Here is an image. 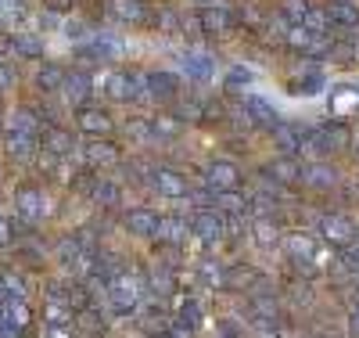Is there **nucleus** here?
<instances>
[{"instance_id":"obj_1","label":"nucleus","mask_w":359,"mask_h":338,"mask_svg":"<svg viewBox=\"0 0 359 338\" xmlns=\"http://www.w3.org/2000/svg\"><path fill=\"white\" fill-rule=\"evenodd\" d=\"M140 299H144V281L137 278V273H115V278L108 281V302L115 313H137L140 310Z\"/></svg>"},{"instance_id":"obj_2","label":"nucleus","mask_w":359,"mask_h":338,"mask_svg":"<svg viewBox=\"0 0 359 338\" xmlns=\"http://www.w3.org/2000/svg\"><path fill=\"white\" fill-rule=\"evenodd\" d=\"M316 234L327 241V245H334V249H345V245L355 241V223L352 216H345V212H323V216L316 220Z\"/></svg>"},{"instance_id":"obj_3","label":"nucleus","mask_w":359,"mask_h":338,"mask_svg":"<svg viewBox=\"0 0 359 338\" xmlns=\"http://www.w3.org/2000/svg\"><path fill=\"white\" fill-rule=\"evenodd\" d=\"M144 94L158 101V105H176L180 94H184V79H180L176 72H147L144 76Z\"/></svg>"},{"instance_id":"obj_4","label":"nucleus","mask_w":359,"mask_h":338,"mask_svg":"<svg viewBox=\"0 0 359 338\" xmlns=\"http://www.w3.org/2000/svg\"><path fill=\"white\" fill-rule=\"evenodd\" d=\"M151 188H155L162 198H169V202H187V198H191L187 176L180 173V169H172V166H155V169H151Z\"/></svg>"},{"instance_id":"obj_5","label":"nucleus","mask_w":359,"mask_h":338,"mask_svg":"<svg viewBox=\"0 0 359 338\" xmlns=\"http://www.w3.org/2000/svg\"><path fill=\"white\" fill-rule=\"evenodd\" d=\"M201 173H205V183H208L216 195L241 188V166H237L233 159H208Z\"/></svg>"},{"instance_id":"obj_6","label":"nucleus","mask_w":359,"mask_h":338,"mask_svg":"<svg viewBox=\"0 0 359 338\" xmlns=\"http://www.w3.org/2000/svg\"><path fill=\"white\" fill-rule=\"evenodd\" d=\"M298 183H302V188H309V191H316V195H331L338 183H341V176H338V169L327 162V159H316V162H306V166H302V176H298Z\"/></svg>"},{"instance_id":"obj_7","label":"nucleus","mask_w":359,"mask_h":338,"mask_svg":"<svg viewBox=\"0 0 359 338\" xmlns=\"http://www.w3.org/2000/svg\"><path fill=\"white\" fill-rule=\"evenodd\" d=\"M83 162H86V169H111L123 162V148L111 137H90L83 148Z\"/></svg>"},{"instance_id":"obj_8","label":"nucleus","mask_w":359,"mask_h":338,"mask_svg":"<svg viewBox=\"0 0 359 338\" xmlns=\"http://www.w3.org/2000/svg\"><path fill=\"white\" fill-rule=\"evenodd\" d=\"M348 144V130H345V122H331V126H320L313 130V137H306V148L316 151L320 159H331L338 155V151Z\"/></svg>"},{"instance_id":"obj_9","label":"nucleus","mask_w":359,"mask_h":338,"mask_svg":"<svg viewBox=\"0 0 359 338\" xmlns=\"http://www.w3.org/2000/svg\"><path fill=\"white\" fill-rule=\"evenodd\" d=\"M187 223H191V234H194L201 245H216V241H223V234H226V216H223L219 209H198Z\"/></svg>"},{"instance_id":"obj_10","label":"nucleus","mask_w":359,"mask_h":338,"mask_svg":"<svg viewBox=\"0 0 359 338\" xmlns=\"http://www.w3.org/2000/svg\"><path fill=\"white\" fill-rule=\"evenodd\" d=\"M104 94L115 105H130V101H137L144 94V76L140 72H111L104 79Z\"/></svg>"},{"instance_id":"obj_11","label":"nucleus","mask_w":359,"mask_h":338,"mask_svg":"<svg viewBox=\"0 0 359 338\" xmlns=\"http://www.w3.org/2000/svg\"><path fill=\"white\" fill-rule=\"evenodd\" d=\"M76 130L86 137H108L115 130V119L101 105H83V108H76Z\"/></svg>"},{"instance_id":"obj_12","label":"nucleus","mask_w":359,"mask_h":338,"mask_svg":"<svg viewBox=\"0 0 359 338\" xmlns=\"http://www.w3.org/2000/svg\"><path fill=\"white\" fill-rule=\"evenodd\" d=\"M158 223H162V212H155L151 205H133V209H126V216H123V227L133 238H155Z\"/></svg>"},{"instance_id":"obj_13","label":"nucleus","mask_w":359,"mask_h":338,"mask_svg":"<svg viewBox=\"0 0 359 338\" xmlns=\"http://www.w3.org/2000/svg\"><path fill=\"white\" fill-rule=\"evenodd\" d=\"M62 98H65L69 108H83V105H90V98H94V79H90L83 69L65 72V79H62Z\"/></svg>"},{"instance_id":"obj_14","label":"nucleus","mask_w":359,"mask_h":338,"mask_svg":"<svg viewBox=\"0 0 359 338\" xmlns=\"http://www.w3.org/2000/svg\"><path fill=\"white\" fill-rule=\"evenodd\" d=\"M241 112H245V119L252 122V126H259V130H273L277 122H280L277 108L269 105L266 98H259V94H241Z\"/></svg>"},{"instance_id":"obj_15","label":"nucleus","mask_w":359,"mask_h":338,"mask_svg":"<svg viewBox=\"0 0 359 338\" xmlns=\"http://www.w3.org/2000/svg\"><path fill=\"white\" fill-rule=\"evenodd\" d=\"M15 212L25 223H40L47 212V195L40 188H18L15 191Z\"/></svg>"},{"instance_id":"obj_16","label":"nucleus","mask_w":359,"mask_h":338,"mask_svg":"<svg viewBox=\"0 0 359 338\" xmlns=\"http://www.w3.org/2000/svg\"><path fill=\"white\" fill-rule=\"evenodd\" d=\"M280 245H284V252H287V259L291 263H302V266H313L316 263V252H320V241L313 238V234H287V238H280Z\"/></svg>"},{"instance_id":"obj_17","label":"nucleus","mask_w":359,"mask_h":338,"mask_svg":"<svg viewBox=\"0 0 359 338\" xmlns=\"http://www.w3.org/2000/svg\"><path fill=\"white\" fill-rule=\"evenodd\" d=\"M194 22H198V29H201L205 37H223L226 29H230V22H233V15L223 4H205V8H198Z\"/></svg>"},{"instance_id":"obj_18","label":"nucleus","mask_w":359,"mask_h":338,"mask_svg":"<svg viewBox=\"0 0 359 338\" xmlns=\"http://www.w3.org/2000/svg\"><path fill=\"white\" fill-rule=\"evenodd\" d=\"M269 134H273V148L280 151L284 159H298V155H302V148H306V134L298 130V126H291V122H277V126L269 130Z\"/></svg>"},{"instance_id":"obj_19","label":"nucleus","mask_w":359,"mask_h":338,"mask_svg":"<svg viewBox=\"0 0 359 338\" xmlns=\"http://www.w3.org/2000/svg\"><path fill=\"white\" fill-rule=\"evenodd\" d=\"M262 176H266V180H273V183H280V188H294L298 176H302V162L277 155V159H269V162L262 166Z\"/></svg>"},{"instance_id":"obj_20","label":"nucleus","mask_w":359,"mask_h":338,"mask_svg":"<svg viewBox=\"0 0 359 338\" xmlns=\"http://www.w3.org/2000/svg\"><path fill=\"white\" fill-rule=\"evenodd\" d=\"M327 25H338V29H359V4L355 0H331L323 8Z\"/></svg>"},{"instance_id":"obj_21","label":"nucleus","mask_w":359,"mask_h":338,"mask_svg":"<svg viewBox=\"0 0 359 338\" xmlns=\"http://www.w3.org/2000/svg\"><path fill=\"white\" fill-rule=\"evenodd\" d=\"M180 65H184L187 79H198V83H208V79H212V58H208L205 51L187 47L184 54H180Z\"/></svg>"},{"instance_id":"obj_22","label":"nucleus","mask_w":359,"mask_h":338,"mask_svg":"<svg viewBox=\"0 0 359 338\" xmlns=\"http://www.w3.org/2000/svg\"><path fill=\"white\" fill-rule=\"evenodd\" d=\"M76 137L69 134V130H62V126H50V130H43V151L47 155H54V159H69L72 151H76Z\"/></svg>"},{"instance_id":"obj_23","label":"nucleus","mask_w":359,"mask_h":338,"mask_svg":"<svg viewBox=\"0 0 359 338\" xmlns=\"http://www.w3.org/2000/svg\"><path fill=\"white\" fill-rule=\"evenodd\" d=\"M187 234H191V223H187L184 216H162L155 238H158L162 245H169V249H180V245H187Z\"/></svg>"},{"instance_id":"obj_24","label":"nucleus","mask_w":359,"mask_h":338,"mask_svg":"<svg viewBox=\"0 0 359 338\" xmlns=\"http://www.w3.org/2000/svg\"><path fill=\"white\" fill-rule=\"evenodd\" d=\"M62 79H65V69L57 65V61H43V65L36 69V76H33V86L40 90V94H57V90H62Z\"/></svg>"},{"instance_id":"obj_25","label":"nucleus","mask_w":359,"mask_h":338,"mask_svg":"<svg viewBox=\"0 0 359 338\" xmlns=\"http://www.w3.org/2000/svg\"><path fill=\"white\" fill-rule=\"evenodd\" d=\"M252 238L259 249H273V245H280V223L273 216H255L252 220Z\"/></svg>"},{"instance_id":"obj_26","label":"nucleus","mask_w":359,"mask_h":338,"mask_svg":"<svg viewBox=\"0 0 359 338\" xmlns=\"http://www.w3.org/2000/svg\"><path fill=\"white\" fill-rule=\"evenodd\" d=\"M252 310H255V320H259L262 327H273L277 317H280V302H277L273 295H255V299H252Z\"/></svg>"},{"instance_id":"obj_27","label":"nucleus","mask_w":359,"mask_h":338,"mask_svg":"<svg viewBox=\"0 0 359 338\" xmlns=\"http://www.w3.org/2000/svg\"><path fill=\"white\" fill-rule=\"evenodd\" d=\"M4 148H8V155L11 159H33L36 155V137H29V134H8L4 137Z\"/></svg>"},{"instance_id":"obj_28","label":"nucleus","mask_w":359,"mask_h":338,"mask_svg":"<svg viewBox=\"0 0 359 338\" xmlns=\"http://www.w3.org/2000/svg\"><path fill=\"white\" fill-rule=\"evenodd\" d=\"M331 108L334 112H359V86L352 83H341L331 90Z\"/></svg>"},{"instance_id":"obj_29","label":"nucleus","mask_w":359,"mask_h":338,"mask_svg":"<svg viewBox=\"0 0 359 338\" xmlns=\"http://www.w3.org/2000/svg\"><path fill=\"white\" fill-rule=\"evenodd\" d=\"M11 51L18 54V58H43V40L36 37V33H15L11 37Z\"/></svg>"},{"instance_id":"obj_30","label":"nucleus","mask_w":359,"mask_h":338,"mask_svg":"<svg viewBox=\"0 0 359 338\" xmlns=\"http://www.w3.org/2000/svg\"><path fill=\"white\" fill-rule=\"evenodd\" d=\"M123 134H126L130 141H140V144L155 141V126H151V119H144V115H130V119L123 122Z\"/></svg>"},{"instance_id":"obj_31","label":"nucleus","mask_w":359,"mask_h":338,"mask_svg":"<svg viewBox=\"0 0 359 338\" xmlns=\"http://www.w3.org/2000/svg\"><path fill=\"white\" fill-rule=\"evenodd\" d=\"M176 317H180V327H187V331H201V324H205V313L194 299H180Z\"/></svg>"},{"instance_id":"obj_32","label":"nucleus","mask_w":359,"mask_h":338,"mask_svg":"<svg viewBox=\"0 0 359 338\" xmlns=\"http://www.w3.org/2000/svg\"><path fill=\"white\" fill-rule=\"evenodd\" d=\"M115 15H118V22L140 25V22H147V4L144 0H115Z\"/></svg>"},{"instance_id":"obj_33","label":"nucleus","mask_w":359,"mask_h":338,"mask_svg":"<svg viewBox=\"0 0 359 338\" xmlns=\"http://www.w3.org/2000/svg\"><path fill=\"white\" fill-rule=\"evenodd\" d=\"M155 126V141H176L180 134H184V122H180L172 112H162L158 119H151Z\"/></svg>"},{"instance_id":"obj_34","label":"nucleus","mask_w":359,"mask_h":338,"mask_svg":"<svg viewBox=\"0 0 359 338\" xmlns=\"http://www.w3.org/2000/svg\"><path fill=\"white\" fill-rule=\"evenodd\" d=\"M90 195H94L97 205L111 209V205H118V183H111V180H97L94 188H90Z\"/></svg>"},{"instance_id":"obj_35","label":"nucleus","mask_w":359,"mask_h":338,"mask_svg":"<svg viewBox=\"0 0 359 338\" xmlns=\"http://www.w3.org/2000/svg\"><path fill=\"white\" fill-rule=\"evenodd\" d=\"M198 278H201L208 288H223V281H226V266H219V263H212V259H205V263L198 266Z\"/></svg>"},{"instance_id":"obj_36","label":"nucleus","mask_w":359,"mask_h":338,"mask_svg":"<svg viewBox=\"0 0 359 338\" xmlns=\"http://www.w3.org/2000/svg\"><path fill=\"white\" fill-rule=\"evenodd\" d=\"M298 25H302V29H309V33H316V37H323L327 29H331V25H327V15H323V8H306V15L298 18Z\"/></svg>"},{"instance_id":"obj_37","label":"nucleus","mask_w":359,"mask_h":338,"mask_svg":"<svg viewBox=\"0 0 359 338\" xmlns=\"http://www.w3.org/2000/svg\"><path fill=\"white\" fill-rule=\"evenodd\" d=\"M252 278H255V270H252V266H233V270H226L223 288H248Z\"/></svg>"},{"instance_id":"obj_38","label":"nucleus","mask_w":359,"mask_h":338,"mask_svg":"<svg viewBox=\"0 0 359 338\" xmlns=\"http://www.w3.org/2000/svg\"><path fill=\"white\" fill-rule=\"evenodd\" d=\"M140 327H144V331H147V334H155V338H165V334H169V327H172V324H169V320H165V317H162V313H158V310H155V313H151V317H140Z\"/></svg>"},{"instance_id":"obj_39","label":"nucleus","mask_w":359,"mask_h":338,"mask_svg":"<svg viewBox=\"0 0 359 338\" xmlns=\"http://www.w3.org/2000/svg\"><path fill=\"white\" fill-rule=\"evenodd\" d=\"M11 126H15V134H29V137H36V134H40L33 112H18V115L11 119Z\"/></svg>"},{"instance_id":"obj_40","label":"nucleus","mask_w":359,"mask_h":338,"mask_svg":"<svg viewBox=\"0 0 359 338\" xmlns=\"http://www.w3.org/2000/svg\"><path fill=\"white\" fill-rule=\"evenodd\" d=\"M341 266L352 273V278H359V241H352V245L341 249Z\"/></svg>"},{"instance_id":"obj_41","label":"nucleus","mask_w":359,"mask_h":338,"mask_svg":"<svg viewBox=\"0 0 359 338\" xmlns=\"http://www.w3.org/2000/svg\"><path fill=\"white\" fill-rule=\"evenodd\" d=\"M248 83H252V69H241V65H237V69L226 72V86H230V90H241V86H248Z\"/></svg>"},{"instance_id":"obj_42","label":"nucleus","mask_w":359,"mask_h":338,"mask_svg":"<svg viewBox=\"0 0 359 338\" xmlns=\"http://www.w3.org/2000/svg\"><path fill=\"white\" fill-rule=\"evenodd\" d=\"M216 334H219V338H241L245 327L237 324V320H226V317H223V320H216Z\"/></svg>"},{"instance_id":"obj_43","label":"nucleus","mask_w":359,"mask_h":338,"mask_svg":"<svg viewBox=\"0 0 359 338\" xmlns=\"http://www.w3.org/2000/svg\"><path fill=\"white\" fill-rule=\"evenodd\" d=\"M18 83V76L11 72V65H8V61H0V90H11Z\"/></svg>"},{"instance_id":"obj_44","label":"nucleus","mask_w":359,"mask_h":338,"mask_svg":"<svg viewBox=\"0 0 359 338\" xmlns=\"http://www.w3.org/2000/svg\"><path fill=\"white\" fill-rule=\"evenodd\" d=\"M65 33H69V37H76V40H86V33H90V29H86L79 18H72V22L65 25Z\"/></svg>"},{"instance_id":"obj_45","label":"nucleus","mask_w":359,"mask_h":338,"mask_svg":"<svg viewBox=\"0 0 359 338\" xmlns=\"http://www.w3.org/2000/svg\"><path fill=\"white\" fill-rule=\"evenodd\" d=\"M348 338H359V302L348 310Z\"/></svg>"},{"instance_id":"obj_46","label":"nucleus","mask_w":359,"mask_h":338,"mask_svg":"<svg viewBox=\"0 0 359 338\" xmlns=\"http://www.w3.org/2000/svg\"><path fill=\"white\" fill-rule=\"evenodd\" d=\"M158 25L165 29V33H172L176 29V11H158Z\"/></svg>"},{"instance_id":"obj_47","label":"nucleus","mask_w":359,"mask_h":338,"mask_svg":"<svg viewBox=\"0 0 359 338\" xmlns=\"http://www.w3.org/2000/svg\"><path fill=\"white\" fill-rule=\"evenodd\" d=\"M320 86H323V79H320V76H309V83H306V86H298V90H302V94H316Z\"/></svg>"},{"instance_id":"obj_48","label":"nucleus","mask_w":359,"mask_h":338,"mask_svg":"<svg viewBox=\"0 0 359 338\" xmlns=\"http://www.w3.org/2000/svg\"><path fill=\"white\" fill-rule=\"evenodd\" d=\"M43 4H47L50 11H69V8H72V0H43Z\"/></svg>"},{"instance_id":"obj_49","label":"nucleus","mask_w":359,"mask_h":338,"mask_svg":"<svg viewBox=\"0 0 359 338\" xmlns=\"http://www.w3.org/2000/svg\"><path fill=\"white\" fill-rule=\"evenodd\" d=\"M252 338H284V334H280L277 327H259V331H255Z\"/></svg>"},{"instance_id":"obj_50","label":"nucleus","mask_w":359,"mask_h":338,"mask_svg":"<svg viewBox=\"0 0 359 338\" xmlns=\"http://www.w3.org/2000/svg\"><path fill=\"white\" fill-rule=\"evenodd\" d=\"M0 54H11V37L0 33Z\"/></svg>"},{"instance_id":"obj_51","label":"nucleus","mask_w":359,"mask_h":338,"mask_svg":"<svg viewBox=\"0 0 359 338\" xmlns=\"http://www.w3.org/2000/svg\"><path fill=\"white\" fill-rule=\"evenodd\" d=\"M8 238H11V223L0 220V241H8Z\"/></svg>"},{"instance_id":"obj_52","label":"nucleus","mask_w":359,"mask_h":338,"mask_svg":"<svg viewBox=\"0 0 359 338\" xmlns=\"http://www.w3.org/2000/svg\"><path fill=\"white\" fill-rule=\"evenodd\" d=\"M47 338H72V334H69L65 327H50V334H47Z\"/></svg>"},{"instance_id":"obj_53","label":"nucleus","mask_w":359,"mask_h":338,"mask_svg":"<svg viewBox=\"0 0 359 338\" xmlns=\"http://www.w3.org/2000/svg\"><path fill=\"white\" fill-rule=\"evenodd\" d=\"M194 4H198V8H205V4H219V0H194Z\"/></svg>"},{"instance_id":"obj_54","label":"nucleus","mask_w":359,"mask_h":338,"mask_svg":"<svg viewBox=\"0 0 359 338\" xmlns=\"http://www.w3.org/2000/svg\"><path fill=\"white\" fill-rule=\"evenodd\" d=\"M355 151H359V137H355Z\"/></svg>"},{"instance_id":"obj_55","label":"nucleus","mask_w":359,"mask_h":338,"mask_svg":"<svg viewBox=\"0 0 359 338\" xmlns=\"http://www.w3.org/2000/svg\"><path fill=\"white\" fill-rule=\"evenodd\" d=\"M355 54H359V47H355Z\"/></svg>"}]
</instances>
